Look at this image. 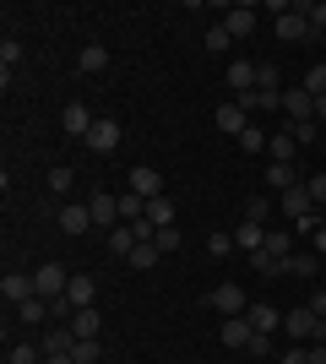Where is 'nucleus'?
<instances>
[{"label":"nucleus","instance_id":"nucleus-1","mask_svg":"<svg viewBox=\"0 0 326 364\" xmlns=\"http://www.w3.org/2000/svg\"><path fill=\"white\" fill-rule=\"evenodd\" d=\"M71 289V272H65L60 261H44V267H38V272H33V294H38V299H60V294Z\"/></svg>","mask_w":326,"mask_h":364},{"label":"nucleus","instance_id":"nucleus-2","mask_svg":"<svg viewBox=\"0 0 326 364\" xmlns=\"http://www.w3.org/2000/svg\"><path fill=\"white\" fill-rule=\"evenodd\" d=\"M207 304H212L223 321H229V316H245V310H250V299H245V289H239V283H217V289L207 294Z\"/></svg>","mask_w":326,"mask_h":364},{"label":"nucleus","instance_id":"nucleus-3","mask_svg":"<svg viewBox=\"0 0 326 364\" xmlns=\"http://www.w3.org/2000/svg\"><path fill=\"white\" fill-rule=\"evenodd\" d=\"M87 152H98V158H109V152L120 147V120H109V114H98L93 131H87V141H82Z\"/></svg>","mask_w":326,"mask_h":364},{"label":"nucleus","instance_id":"nucleus-4","mask_svg":"<svg viewBox=\"0 0 326 364\" xmlns=\"http://www.w3.org/2000/svg\"><path fill=\"white\" fill-rule=\"evenodd\" d=\"M272 28H278L283 44H305V38H310V16H305V6H288V11H283Z\"/></svg>","mask_w":326,"mask_h":364},{"label":"nucleus","instance_id":"nucleus-5","mask_svg":"<svg viewBox=\"0 0 326 364\" xmlns=\"http://www.w3.org/2000/svg\"><path fill=\"white\" fill-rule=\"evenodd\" d=\"M93 120H98V114H93V109H87V104H65V109H60V131H65V136H71V141H87V131H93Z\"/></svg>","mask_w":326,"mask_h":364},{"label":"nucleus","instance_id":"nucleus-6","mask_svg":"<svg viewBox=\"0 0 326 364\" xmlns=\"http://www.w3.org/2000/svg\"><path fill=\"white\" fill-rule=\"evenodd\" d=\"M87 213H93V228H120V196H109V191H98V196H87Z\"/></svg>","mask_w":326,"mask_h":364},{"label":"nucleus","instance_id":"nucleus-7","mask_svg":"<svg viewBox=\"0 0 326 364\" xmlns=\"http://www.w3.org/2000/svg\"><path fill=\"white\" fill-rule=\"evenodd\" d=\"M283 218H288V223H305V218H315V201H310V191H305V185H294V191H283Z\"/></svg>","mask_w":326,"mask_h":364},{"label":"nucleus","instance_id":"nucleus-8","mask_svg":"<svg viewBox=\"0 0 326 364\" xmlns=\"http://www.w3.org/2000/svg\"><path fill=\"white\" fill-rule=\"evenodd\" d=\"M283 332L294 337V343H310V332H315V310H310V304H299V310H283Z\"/></svg>","mask_w":326,"mask_h":364},{"label":"nucleus","instance_id":"nucleus-9","mask_svg":"<svg viewBox=\"0 0 326 364\" xmlns=\"http://www.w3.org/2000/svg\"><path fill=\"white\" fill-rule=\"evenodd\" d=\"M283 114H288V125L315 120V98H310L305 87H288V92H283Z\"/></svg>","mask_w":326,"mask_h":364},{"label":"nucleus","instance_id":"nucleus-10","mask_svg":"<svg viewBox=\"0 0 326 364\" xmlns=\"http://www.w3.org/2000/svg\"><path fill=\"white\" fill-rule=\"evenodd\" d=\"M131 191H136L141 201H153V196H163V174H158L153 164H136V168H131Z\"/></svg>","mask_w":326,"mask_h":364},{"label":"nucleus","instance_id":"nucleus-11","mask_svg":"<svg viewBox=\"0 0 326 364\" xmlns=\"http://www.w3.org/2000/svg\"><path fill=\"white\" fill-rule=\"evenodd\" d=\"M0 294H6L11 310H16V304H28L33 299V272H6V277H0Z\"/></svg>","mask_w":326,"mask_h":364},{"label":"nucleus","instance_id":"nucleus-12","mask_svg":"<svg viewBox=\"0 0 326 364\" xmlns=\"http://www.w3.org/2000/svg\"><path fill=\"white\" fill-rule=\"evenodd\" d=\"M256 6H229V16H223V28H229V38H250L256 33Z\"/></svg>","mask_w":326,"mask_h":364},{"label":"nucleus","instance_id":"nucleus-13","mask_svg":"<svg viewBox=\"0 0 326 364\" xmlns=\"http://www.w3.org/2000/svg\"><path fill=\"white\" fill-rule=\"evenodd\" d=\"M87 228H93L87 201H71V207H60V234H87Z\"/></svg>","mask_w":326,"mask_h":364},{"label":"nucleus","instance_id":"nucleus-14","mask_svg":"<svg viewBox=\"0 0 326 364\" xmlns=\"http://www.w3.org/2000/svg\"><path fill=\"white\" fill-rule=\"evenodd\" d=\"M65 299L77 304V310H93V299H98V283L87 272H71V289H65Z\"/></svg>","mask_w":326,"mask_h":364},{"label":"nucleus","instance_id":"nucleus-15","mask_svg":"<svg viewBox=\"0 0 326 364\" xmlns=\"http://www.w3.org/2000/svg\"><path fill=\"white\" fill-rule=\"evenodd\" d=\"M229 92H256V60H229Z\"/></svg>","mask_w":326,"mask_h":364},{"label":"nucleus","instance_id":"nucleus-16","mask_svg":"<svg viewBox=\"0 0 326 364\" xmlns=\"http://www.w3.org/2000/svg\"><path fill=\"white\" fill-rule=\"evenodd\" d=\"M212 120H217V131H223V136H234V141H239V131L250 125L239 104H217V114H212Z\"/></svg>","mask_w":326,"mask_h":364},{"label":"nucleus","instance_id":"nucleus-17","mask_svg":"<svg viewBox=\"0 0 326 364\" xmlns=\"http://www.w3.org/2000/svg\"><path fill=\"white\" fill-rule=\"evenodd\" d=\"M245 321H250V326H256L261 337H272V332L283 326V310H272V304H250V310H245Z\"/></svg>","mask_w":326,"mask_h":364},{"label":"nucleus","instance_id":"nucleus-18","mask_svg":"<svg viewBox=\"0 0 326 364\" xmlns=\"http://www.w3.org/2000/svg\"><path fill=\"white\" fill-rule=\"evenodd\" d=\"M44 353H71L77 348V332L71 326H60V321H49V332H44V343H38Z\"/></svg>","mask_w":326,"mask_h":364},{"label":"nucleus","instance_id":"nucleus-19","mask_svg":"<svg viewBox=\"0 0 326 364\" xmlns=\"http://www.w3.org/2000/svg\"><path fill=\"white\" fill-rule=\"evenodd\" d=\"M294 185H305L294 164H266V191H294Z\"/></svg>","mask_w":326,"mask_h":364},{"label":"nucleus","instance_id":"nucleus-20","mask_svg":"<svg viewBox=\"0 0 326 364\" xmlns=\"http://www.w3.org/2000/svg\"><path fill=\"white\" fill-rule=\"evenodd\" d=\"M250 337H256V326H250L245 316H229V321H223V343H229V348H250Z\"/></svg>","mask_w":326,"mask_h":364},{"label":"nucleus","instance_id":"nucleus-21","mask_svg":"<svg viewBox=\"0 0 326 364\" xmlns=\"http://www.w3.org/2000/svg\"><path fill=\"white\" fill-rule=\"evenodd\" d=\"M234 245H239V250H250V256H256V250H261V245H266V223H250V218H245V223L234 228Z\"/></svg>","mask_w":326,"mask_h":364},{"label":"nucleus","instance_id":"nucleus-22","mask_svg":"<svg viewBox=\"0 0 326 364\" xmlns=\"http://www.w3.org/2000/svg\"><path fill=\"white\" fill-rule=\"evenodd\" d=\"M266 147H272V164H294V158H299V141H294V131H288V125H283Z\"/></svg>","mask_w":326,"mask_h":364},{"label":"nucleus","instance_id":"nucleus-23","mask_svg":"<svg viewBox=\"0 0 326 364\" xmlns=\"http://www.w3.org/2000/svg\"><path fill=\"white\" fill-rule=\"evenodd\" d=\"M125 261H131V267H136V272H153L158 261H163V250H158L153 240H136V250H131V256H125Z\"/></svg>","mask_w":326,"mask_h":364},{"label":"nucleus","instance_id":"nucleus-24","mask_svg":"<svg viewBox=\"0 0 326 364\" xmlns=\"http://www.w3.org/2000/svg\"><path fill=\"white\" fill-rule=\"evenodd\" d=\"M77 65H82L87 76H104V71H109V49H104V44H87V49L77 55Z\"/></svg>","mask_w":326,"mask_h":364},{"label":"nucleus","instance_id":"nucleus-25","mask_svg":"<svg viewBox=\"0 0 326 364\" xmlns=\"http://www.w3.org/2000/svg\"><path fill=\"white\" fill-rule=\"evenodd\" d=\"M16 65H22V44H16V38H6V44H0V82H6V87H11Z\"/></svg>","mask_w":326,"mask_h":364},{"label":"nucleus","instance_id":"nucleus-26","mask_svg":"<svg viewBox=\"0 0 326 364\" xmlns=\"http://www.w3.org/2000/svg\"><path fill=\"white\" fill-rule=\"evenodd\" d=\"M16 321H22V326H44V321H49V299L33 294L28 304H16Z\"/></svg>","mask_w":326,"mask_h":364},{"label":"nucleus","instance_id":"nucleus-27","mask_svg":"<svg viewBox=\"0 0 326 364\" xmlns=\"http://www.w3.org/2000/svg\"><path fill=\"white\" fill-rule=\"evenodd\" d=\"M147 223H153V228H174V201L153 196V201H147Z\"/></svg>","mask_w":326,"mask_h":364},{"label":"nucleus","instance_id":"nucleus-28","mask_svg":"<svg viewBox=\"0 0 326 364\" xmlns=\"http://www.w3.org/2000/svg\"><path fill=\"white\" fill-rule=\"evenodd\" d=\"M6 364H44V348H38V343H16V348L6 353Z\"/></svg>","mask_w":326,"mask_h":364},{"label":"nucleus","instance_id":"nucleus-29","mask_svg":"<svg viewBox=\"0 0 326 364\" xmlns=\"http://www.w3.org/2000/svg\"><path fill=\"white\" fill-rule=\"evenodd\" d=\"M71 332L77 337H98V310H77V316H71Z\"/></svg>","mask_w":326,"mask_h":364},{"label":"nucleus","instance_id":"nucleus-30","mask_svg":"<svg viewBox=\"0 0 326 364\" xmlns=\"http://www.w3.org/2000/svg\"><path fill=\"white\" fill-rule=\"evenodd\" d=\"M71 185H77V168H65V164L49 168V191H55V196H60V191H71Z\"/></svg>","mask_w":326,"mask_h":364},{"label":"nucleus","instance_id":"nucleus-31","mask_svg":"<svg viewBox=\"0 0 326 364\" xmlns=\"http://www.w3.org/2000/svg\"><path fill=\"white\" fill-rule=\"evenodd\" d=\"M299 87L310 92V98H321V92H326V60H315V65H310V76H305Z\"/></svg>","mask_w":326,"mask_h":364},{"label":"nucleus","instance_id":"nucleus-32","mask_svg":"<svg viewBox=\"0 0 326 364\" xmlns=\"http://www.w3.org/2000/svg\"><path fill=\"white\" fill-rule=\"evenodd\" d=\"M305 16H310V38H321V44H326V0L305 6Z\"/></svg>","mask_w":326,"mask_h":364},{"label":"nucleus","instance_id":"nucleus-33","mask_svg":"<svg viewBox=\"0 0 326 364\" xmlns=\"http://www.w3.org/2000/svg\"><path fill=\"white\" fill-rule=\"evenodd\" d=\"M266 147V131L261 125H245V131H239V152H261Z\"/></svg>","mask_w":326,"mask_h":364},{"label":"nucleus","instance_id":"nucleus-34","mask_svg":"<svg viewBox=\"0 0 326 364\" xmlns=\"http://www.w3.org/2000/svg\"><path fill=\"white\" fill-rule=\"evenodd\" d=\"M315 267H321L315 250H310V256H288V272H294V277H315Z\"/></svg>","mask_w":326,"mask_h":364},{"label":"nucleus","instance_id":"nucleus-35","mask_svg":"<svg viewBox=\"0 0 326 364\" xmlns=\"http://www.w3.org/2000/svg\"><path fill=\"white\" fill-rule=\"evenodd\" d=\"M71 359H77V364H98V337H77Z\"/></svg>","mask_w":326,"mask_h":364},{"label":"nucleus","instance_id":"nucleus-36","mask_svg":"<svg viewBox=\"0 0 326 364\" xmlns=\"http://www.w3.org/2000/svg\"><path fill=\"white\" fill-rule=\"evenodd\" d=\"M256 87H266V92H283V87H278V65H266V60L256 65Z\"/></svg>","mask_w":326,"mask_h":364},{"label":"nucleus","instance_id":"nucleus-37","mask_svg":"<svg viewBox=\"0 0 326 364\" xmlns=\"http://www.w3.org/2000/svg\"><path fill=\"white\" fill-rule=\"evenodd\" d=\"M229 44H234V38H229V28H223V22H217V28H207V49H212V55H223Z\"/></svg>","mask_w":326,"mask_h":364},{"label":"nucleus","instance_id":"nucleus-38","mask_svg":"<svg viewBox=\"0 0 326 364\" xmlns=\"http://www.w3.org/2000/svg\"><path fill=\"white\" fill-rule=\"evenodd\" d=\"M266 213H272V201H266V196H250L245 201V218H250V223H266Z\"/></svg>","mask_w":326,"mask_h":364},{"label":"nucleus","instance_id":"nucleus-39","mask_svg":"<svg viewBox=\"0 0 326 364\" xmlns=\"http://www.w3.org/2000/svg\"><path fill=\"white\" fill-rule=\"evenodd\" d=\"M315 125H321V120H299V125H288V131H294L299 147H315Z\"/></svg>","mask_w":326,"mask_h":364},{"label":"nucleus","instance_id":"nucleus-40","mask_svg":"<svg viewBox=\"0 0 326 364\" xmlns=\"http://www.w3.org/2000/svg\"><path fill=\"white\" fill-rule=\"evenodd\" d=\"M278 364H310V343H294V348H283Z\"/></svg>","mask_w":326,"mask_h":364},{"label":"nucleus","instance_id":"nucleus-41","mask_svg":"<svg viewBox=\"0 0 326 364\" xmlns=\"http://www.w3.org/2000/svg\"><path fill=\"white\" fill-rule=\"evenodd\" d=\"M305 191H310V201H315V207H326V168L305 180Z\"/></svg>","mask_w":326,"mask_h":364},{"label":"nucleus","instance_id":"nucleus-42","mask_svg":"<svg viewBox=\"0 0 326 364\" xmlns=\"http://www.w3.org/2000/svg\"><path fill=\"white\" fill-rule=\"evenodd\" d=\"M153 245L163 250V256H169V250H180V228H158V234H153Z\"/></svg>","mask_w":326,"mask_h":364},{"label":"nucleus","instance_id":"nucleus-43","mask_svg":"<svg viewBox=\"0 0 326 364\" xmlns=\"http://www.w3.org/2000/svg\"><path fill=\"white\" fill-rule=\"evenodd\" d=\"M234 250V234H212V240H207V256H229Z\"/></svg>","mask_w":326,"mask_h":364},{"label":"nucleus","instance_id":"nucleus-44","mask_svg":"<svg viewBox=\"0 0 326 364\" xmlns=\"http://www.w3.org/2000/svg\"><path fill=\"white\" fill-rule=\"evenodd\" d=\"M250 359H266V353H272V337H261V332H256V337H250Z\"/></svg>","mask_w":326,"mask_h":364},{"label":"nucleus","instance_id":"nucleus-45","mask_svg":"<svg viewBox=\"0 0 326 364\" xmlns=\"http://www.w3.org/2000/svg\"><path fill=\"white\" fill-rule=\"evenodd\" d=\"M310 310H315V316L326 321V289H315V294H310Z\"/></svg>","mask_w":326,"mask_h":364},{"label":"nucleus","instance_id":"nucleus-46","mask_svg":"<svg viewBox=\"0 0 326 364\" xmlns=\"http://www.w3.org/2000/svg\"><path fill=\"white\" fill-rule=\"evenodd\" d=\"M310 364H326V343H310Z\"/></svg>","mask_w":326,"mask_h":364},{"label":"nucleus","instance_id":"nucleus-47","mask_svg":"<svg viewBox=\"0 0 326 364\" xmlns=\"http://www.w3.org/2000/svg\"><path fill=\"white\" fill-rule=\"evenodd\" d=\"M315 256H326V223L315 228Z\"/></svg>","mask_w":326,"mask_h":364},{"label":"nucleus","instance_id":"nucleus-48","mask_svg":"<svg viewBox=\"0 0 326 364\" xmlns=\"http://www.w3.org/2000/svg\"><path fill=\"white\" fill-rule=\"evenodd\" d=\"M310 343H326V321L315 316V332H310Z\"/></svg>","mask_w":326,"mask_h":364},{"label":"nucleus","instance_id":"nucleus-49","mask_svg":"<svg viewBox=\"0 0 326 364\" xmlns=\"http://www.w3.org/2000/svg\"><path fill=\"white\" fill-rule=\"evenodd\" d=\"M44 364H77L71 353H44Z\"/></svg>","mask_w":326,"mask_h":364},{"label":"nucleus","instance_id":"nucleus-50","mask_svg":"<svg viewBox=\"0 0 326 364\" xmlns=\"http://www.w3.org/2000/svg\"><path fill=\"white\" fill-rule=\"evenodd\" d=\"M315 120L326 125V92H321V98H315Z\"/></svg>","mask_w":326,"mask_h":364},{"label":"nucleus","instance_id":"nucleus-51","mask_svg":"<svg viewBox=\"0 0 326 364\" xmlns=\"http://www.w3.org/2000/svg\"><path fill=\"white\" fill-rule=\"evenodd\" d=\"M321 218H326V207H321Z\"/></svg>","mask_w":326,"mask_h":364}]
</instances>
